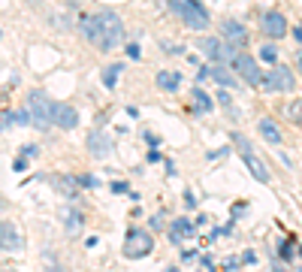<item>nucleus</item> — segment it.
<instances>
[{"label":"nucleus","instance_id":"nucleus-1","mask_svg":"<svg viewBox=\"0 0 302 272\" xmlns=\"http://www.w3.org/2000/svg\"><path fill=\"white\" fill-rule=\"evenodd\" d=\"M82 36L97 45L100 51H109V48H118L124 42V24L118 15L112 12H97V15H85L82 18Z\"/></svg>","mask_w":302,"mask_h":272},{"label":"nucleus","instance_id":"nucleus-2","mask_svg":"<svg viewBox=\"0 0 302 272\" xmlns=\"http://www.w3.org/2000/svg\"><path fill=\"white\" fill-rule=\"evenodd\" d=\"M169 9L191 27V30H206L209 27V12L200 0H169Z\"/></svg>","mask_w":302,"mask_h":272},{"label":"nucleus","instance_id":"nucleus-3","mask_svg":"<svg viewBox=\"0 0 302 272\" xmlns=\"http://www.w3.org/2000/svg\"><path fill=\"white\" fill-rule=\"evenodd\" d=\"M27 115H30V124L45 130L54 118V100H48V94L42 91H30L27 94Z\"/></svg>","mask_w":302,"mask_h":272},{"label":"nucleus","instance_id":"nucleus-4","mask_svg":"<svg viewBox=\"0 0 302 272\" xmlns=\"http://www.w3.org/2000/svg\"><path fill=\"white\" fill-rule=\"evenodd\" d=\"M233 142H236V148L242 151V160H245V167L251 170V176H254L257 182H263V185H266V182H269V170H266V167H263V160L251 151V142H248L242 133H233Z\"/></svg>","mask_w":302,"mask_h":272},{"label":"nucleus","instance_id":"nucleus-5","mask_svg":"<svg viewBox=\"0 0 302 272\" xmlns=\"http://www.w3.org/2000/svg\"><path fill=\"white\" fill-rule=\"evenodd\" d=\"M151 248H154V239L145 230H130L127 239H124V257H130V260H139L145 254H151Z\"/></svg>","mask_w":302,"mask_h":272},{"label":"nucleus","instance_id":"nucleus-6","mask_svg":"<svg viewBox=\"0 0 302 272\" xmlns=\"http://www.w3.org/2000/svg\"><path fill=\"white\" fill-rule=\"evenodd\" d=\"M263 91H272V94H278V91H290L293 88V73H290V67H284V64H275L266 76H263Z\"/></svg>","mask_w":302,"mask_h":272},{"label":"nucleus","instance_id":"nucleus-7","mask_svg":"<svg viewBox=\"0 0 302 272\" xmlns=\"http://www.w3.org/2000/svg\"><path fill=\"white\" fill-rule=\"evenodd\" d=\"M233 67H236L239 79H245L248 85H260V82H263V73H260V64H257L254 58H248V55H236Z\"/></svg>","mask_w":302,"mask_h":272},{"label":"nucleus","instance_id":"nucleus-8","mask_svg":"<svg viewBox=\"0 0 302 272\" xmlns=\"http://www.w3.org/2000/svg\"><path fill=\"white\" fill-rule=\"evenodd\" d=\"M260 24H263L266 36H272V39H281V36L287 33V18H284L281 12H266V15L260 18Z\"/></svg>","mask_w":302,"mask_h":272},{"label":"nucleus","instance_id":"nucleus-9","mask_svg":"<svg viewBox=\"0 0 302 272\" xmlns=\"http://www.w3.org/2000/svg\"><path fill=\"white\" fill-rule=\"evenodd\" d=\"M51 124H57V127H64V130H73V127L79 124V112H76L73 106H67V103H54V118H51Z\"/></svg>","mask_w":302,"mask_h":272},{"label":"nucleus","instance_id":"nucleus-10","mask_svg":"<svg viewBox=\"0 0 302 272\" xmlns=\"http://www.w3.org/2000/svg\"><path fill=\"white\" fill-rule=\"evenodd\" d=\"M221 33H224V39H227L230 45H245V39H248V30H245L239 21H233V18H227V21L221 24Z\"/></svg>","mask_w":302,"mask_h":272},{"label":"nucleus","instance_id":"nucleus-11","mask_svg":"<svg viewBox=\"0 0 302 272\" xmlns=\"http://www.w3.org/2000/svg\"><path fill=\"white\" fill-rule=\"evenodd\" d=\"M21 248V236L12 224H0V251H15Z\"/></svg>","mask_w":302,"mask_h":272},{"label":"nucleus","instance_id":"nucleus-12","mask_svg":"<svg viewBox=\"0 0 302 272\" xmlns=\"http://www.w3.org/2000/svg\"><path fill=\"white\" fill-rule=\"evenodd\" d=\"M209 73H212V79H215L221 88H239V79H236V76H233V73H230L224 64H215Z\"/></svg>","mask_w":302,"mask_h":272},{"label":"nucleus","instance_id":"nucleus-13","mask_svg":"<svg viewBox=\"0 0 302 272\" xmlns=\"http://www.w3.org/2000/svg\"><path fill=\"white\" fill-rule=\"evenodd\" d=\"M260 133H263V139L266 142H272V145H281V130H278V124L272 121V118H260Z\"/></svg>","mask_w":302,"mask_h":272},{"label":"nucleus","instance_id":"nucleus-14","mask_svg":"<svg viewBox=\"0 0 302 272\" xmlns=\"http://www.w3.org/2000/svg\"><path fill=\"white\" fill-rule=\"evenodd\" d=\"M188 236H194V224H191L188 218L172 221V242H182V239H188Z\"/></svg>","mask_w":302,"mask_h":272},{"label":"nucleus","instance_id":"nucleus-15","mask_svg":"<svg viewBox=\"0 0 302 272\" xmlns=\"http://www.w3.org/2000/svg\"><path fill=\"white\" fill-rule=\"evenodd\" d=\"M88 148H91L94 154H100V157H106V154L112 151V145H109V139H106L103 133H94V136L88 139Z\"/></svg>","mask_w":302,"mask_h":272},{"label":"nucleus","instance_id":"nucleus-16","mask_svg":"<svg viewBox=\"0 0 302 272\" xmlns=\"http://www.w3.org/2000/svg\"><path fill=\"white\" fill-rule=\"evenodd\" d=\"M178 73H169V70H163V73H157V88L160 91H175L178 88Z\"/></svg>","mask_w":302,"mask_h":272},{"label":"nucleus","instance_id":"nucleus-17","mask_svg":"<svg viewBox=\"0 0 302 272\" xmlns=\"http://www.w3.org/2000/svg\"><path fill=\"white\" fill-rule=\"evenodd\" d=\"M284 115H287L293 124H299V127H302V100H293V103L284 109Z\"/></svg>","mask_w":302,"mask_h":272},{"label":"nucleus","instance_id":"nucleus-18","mask_svg":"<svg viewBox=\"0 0 302 272\" xmlns=\"http://www.w3.org/2000/svg\"><path fill=\"white\" fill-rule=\"evenodd\" d=\"M118 73H121V64H112V67L103 73V82H106V88H115V79H118Z\"/></svg>","mask_w":302,"mask_h":272},{"label":"nucleus","instance_id":"nucleus-19","mask_svg":"<svg viewBox=\"0 0 302 272\" xmlns=\"http://www.w3.org/2000/svg\"><path fill=\"white\" fill-rule=\"evenodd\" d=\"M194 100H197V106H200V112H209L212 109V100L200 91V88H194Z\"/></svg>","mask_w":302,"mask_h":272},{"label":"nucleus","instance_id":"nucleus-20","mask_svg":"<svg viewBox=\"0 0 302 272\" xmlns=\"http://www.w3.org/2000/svg\"><path fill=\"white\" fill-rule=\"evenodd\" d=\"M260 58H263V61H269V64H275V58H278L275 45H263V48H260Z\"/></svg>","mask_w":302,"mask_h":272},{"label":"nucleus","instance_id":"nucleus-21","mask_svg":"<svg viewBox=\"0 0 302 272\" xmlns=\"http://www.w3.org/2000/svg\"><path fill=\"white\" fill-rule=\"evenodd\" d=\"M281 260H293V245L290 242H281Z\"/></svg>","mask_w":302,"mask_h":272},{"label":"nucleus","instance_id":"nucleus-22","mask_svg":"<svg viewBox=\"0 0 302 272\" xmlns=\"http://www.w3.org/2000/svg\"><path fill=\"white\" fill-rule=\"evenodd\" d=\"M242 212H245V203H236V206H233V215H236V218H239V215H242Z\"/></svg>","mask_w":302,"mask_h":272},{"label":"nucleus","instance_id":"nucleus-23","mask_svg":"<svg viewBox=\"0 0 302 272\" xmlns=\"http://www.w3.org/2000/svg\"><path fill=\"white\" fill-rule=\"evenodd\" d=\"M293 33H296V42H302V21L296 24V30H293Z\"/></svg>","mask_w":302,"mask_h":272},{"label":"nucleus","instance_id":"nucleus-24","mask_svg":"<svg viewBox=\"0 0 302 272\" xmlns=\"http://www.w3.org/2000/svg\"><path fill=\"white\" fill-rule=\"evenodd\" d=\"M299 257H302V245H299Z\"/></svg>","mask_w":302,"mask_h":272},{"label":"nucleus","instance_id":"nucleus-25","mask_svg":"<svg viewBox=\"0 0 302 272\" xmlns=\"http://www.w3.org/2000/svg\"><path fill=\"white\" fill-rule=\"evenodd\" d=\"M299 70H302V58H299Z\"/></svg>","mask_w":302,"mask_h":272}]
</instances>
